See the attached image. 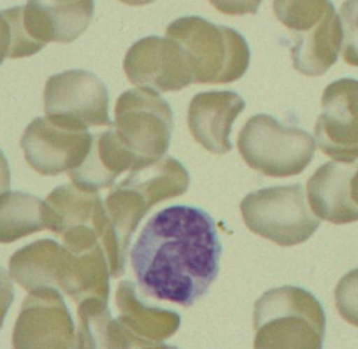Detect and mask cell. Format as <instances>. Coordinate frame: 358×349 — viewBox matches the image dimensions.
<instances>
[{
    "instance_id": "obj_28",
    "label": "cell",
    "mask_w": 358,
    "mask_h": 349,
    "mask_svg": "<svg viewBox=\"0 0 358 349\" xmlns=\"http://www.w3.org/2000/svg\"><path fill=\"white\" fill-rule=\"evenodd\" d=\"M351 195H352V199L358 207V168L355 176H353L352 180H351Z\"/></svg>"
},
{
    "instance_id": "obj_13",
    "label": "cell",
    "mask_w": 358,
    "mask_h": 349,
    "mask_svg": "<svg viewBox=\"0 0 358 349\" xmlns=\"http://www.w3.org/2000/svg\"><path fill=\"white\" fill-rule=\"evenodd\" d=\"M94 0H29L21 6V27L27 39L41 50L50 42L71 43L90 27Z\"/></svg>"
},
{
    "instance_id": "obj_22",
    "label": "cell",
    "mask_w": 358,
    "mask_h": 349,
    "mask_svg": "<svg viewBox=\"0 0 358 349\" xmlns=\"http://www.w3.org/2000/svg\"><path fill=\"white\" fill-rule=\"evenodd\" d=\"M336 308L346 322L358 327V269L345 275L336 285Z\"/></svg>"
},
{
    "instance_id": "obj_10",
    "label": "cell",
    "mask_w": 358,
    "mask_h": 349,
    "mask_svg": "<svg viewBox=\"0 0 358 349\" xmlns=\"http://www.w3.org/2000/svg\"><path fill=\"white\" fill-rule=\"evenodd\" d=\"M17 349L77 348L75 325L60 292L44 287L29 292L13 333Z\"/></svg>"
},
{
    "instance_id": "obj_27",
    "label": "cell",
    "mask_w": 358,
    "mask_h": 349,
    "mask_svg": "<svg viewBox=\"0 0 358 349\" xmlns=\"http://www.w3.org/2000/svg\"><path fill=\"white\" fill-rule=\"evenodd\" d=\"M10 170L3 152L0 150V194L10 190Z\"/></svg>"
},
{
    "instance_id": "obj_25",
    "label": "cell",
    "mask_w": 358,
    "mask_h": 349,
    "mask_svg": "<svg viewBox=\"0 0 358 349\" xmlns=\"http://www.w3.org/2000/svg\"><path fill=\"white\" fill-rule=\"evenodd\" d=\"M14 301V287L6 270L0 266V329Z\"/></svg>"
},
{
    "instance_id": "obj_2",
    "label": "cell",
    "mask_w": 358,
    "mask_h": 349,
    "mask_svg": "<svg viewBox=\"0 0 358 349\" xmlns=\"http://www.w3.org/2000/svg\"><path fill=\"white\" fill-rule=\"evenodd\" d=\"M166 37L185 52L193 83H231L241 79L250 66V46L243 36L202 17L176 19L167 27Z\"/></svg>"
},
{
    "instance_id": "obj_26",
    "label": "cell",
    "mask_w": 358,
    "mask_h": 349,
    "mask_svg": "<svg viewBox=\"0 0 358 349\" xmlns=\"http://www.w3.org/2000/svg\"><path fill=\"white\" fill-rule=\"evenodd\" d=\"M10 46H12V29H10L8 17L4 14L3 10H1L0 12V65L10 55Z\"/></svg>"
},
{
    "instance_id": "obj_18",
    "label": "cell",
    "mask_w": 358,
    "mask_h": 349,
    "mask_svg": "<svg viewBox=\"0 0 358 349\" xmlns=\"http://www.w3.org/2000/svg\"><path fill=\"white\" fill-rule=\"evenodd\" d=\"M343 43L342 23L334 3L313 29L296 34L292 46V64L309 77H320L338 62Z\"/></svg>"
},
{
    "instance_id": "obj_8",
    "label": "cell",
    "mask_w": 358,
    "mask_h": 349,
    "mask_svg": "<svg viewBox=\"0 0 358 349\" xmlns=\"http://www.w3.org/2000/svg\"><path fill=\"white\" fill-rule=\"evenodd\" d=\"M46 117L78 127L110 126L109 94L94 73L69 69L52 76L44 88Z\"/></svg>"
},
{
    "instance_id": "obj_7",
    "label": "cell",
    "mask_w": 358,
    "mask_h": 349,
    "mask_svg": "<svg viewBox=\"0 0 358 349\" xmlns=\"http://www.w3.org/2000/svg\"><path fill=\"white\" fill-rule=\"evenodd\" d=\"M45 229L60 235L63 245L73 253L99 247L108 229L106 210L98 192L75 184L55 189L44 201Z\"/></svg>"
},
{
    "instance_id": "obj_23",
    "label": "cell",
    "mask_w": 358,
    "mask_h": 349,
    "mask_svg": "<svg viewBox=\"0 0 358 349\" xmlns=\"http://www.w3.org/2000/svg\"><path fill=\"white\" fill-rule=\"evenodd\" d=\"M343 31V58L358 67V0H346L341 8Z\"/></svg>"
},
{
    "instance_id": "obj_6",
    "label": "cell",
    "mask_w": 358,
    "mask_h": 349,
    "mask_svg": "<svg viewBox=\"0 0 358 349\" xmlns=\"http://www.w3.org/2000/svg\"><path fill=\"white\" fill-rule=\"evenodd\" d=\"M173 125L171 106L157 90L136 88L117 99L113 128L140 166L153 163L167 152Z\"/></svg>"
},
{
    "instance_id": "obj_21",
    "label": "cell",
    "mask_w": 358,
    "mask_h": 349,
    "mask_svg": "<svg viewBox=\"0 0 358 349\" xmlns=\"http://www.w3.org/2000/svg\"><path fill=\"white\" fill-rule=\"evenodd\" d=\"M330 4V0H273V13L294 34L302 33L323 19Z\"/></svg>"
},
{
    "instance_id": "obj_3",
    "label": "cell",
    "mask_w": 358,
    "mask_h": 349,
    "mask_svg": "<svg viewBox=\"0 0 358 349\" xmlns=\"http://www.w3.org/2000/svg\"><path fill=\"white\" fill-rule=\"evenodd\" d=\"M256 348L321 349L326 316L306 290L285 285L266 292L255 304Z\"/></svg>"
},
{
    "instance_id": "obj_17",
    "label": "cell",
    "mask_w": 358,
    "mask_h": 349,
    "mask_svg": "<svg viewBox=\"0 0 358 349\" xmlns=\"http://www.w3.org/2000/svg\"><path fill=\"white\" fill-rule=\"evenodd\" d=\"M138 166V157L122 144L113 125L106 131L92 134L87 155L81 165L69 174L80 189L98 192L111 186L120 174Z\"/></svg>"
},
{
    "instance_id": "obj_11",
    "label": "cell",
    "mask_w": 358,
    "mask_h": 349,
    "mask_svg": "<svg viewBox=\"0 0 358 349\" xmlns=\"http://www.w3.org/2000/svg\"><path fill=\"white\" fill-rule=\"evenodd\" d=\"M323 113L315 124L317 145L336 162L358 159V80L343 78L330 83L322 98Z\"/></svg>"
},
{
    "instance_id": "obj_19",
    "label": "cell",
    "mask_w": 358,
    "mask_h": 349,
    "mask_svg": "<svg viewBox=\"0 0 358 349\" xmlns=\"http://www.w3.org/2000/svg\"><path fill=\"white\" fill-rule=\"evenodd\" d=\"M119 322L141 348H155L178 331L180 316L176 312L151 308L141 301L131 281L120 283L117 293Z\"/></svg>"
},
{
    "instance_id": "obj_14",
    "label": "cell",
    "mask_w": 358,
    "mask_h": 349,
    "mask_svg": "<svg viewBox=\"0 0 358 349\" xmlns=\"http://www.w3.org/2000/svg\"><path fill=\"white\" fill-rule=\"evenodd\" d=\"M76 255L50 238L21 248L10 257V277L27 292L44 287L66 291L73 276Z\"/></svg>"
},
{
    "instance_id": "obj_15",
    "label": "cell",
    "mask_w": 358,
    "mask_h": 349,
    "mask_svg": "<svg viewBox=\"0 0 358 349\" xmlns=\"http://www.w3.org/2000/svg\"><path fill=\"white\" fill-rule=\"evenodd\" d=\"M245 108L240 94L229 90L199 92L194 96L187 111L189 131L204 149L224 155L231 150L229 136L238 115Z\"/></svg>"
},
{
    "instance_id": "obj_5",
    "label": "cell",
    "mask_w": 358,
    "mask_h": 349,
    "mask_svg": "<svg viewBox=\"0 0 358 349\" xmlns=\"http://www.w3.org/2000/svg\"><path fill=\"white\" fill-rule=\"evenodd\" d=\"M246 227L281 247L308 241L321 226L305 201L300 184L260 189L244 197L240 205Z\"/></svg>"
},
{
    "instance_id": "obj_24",
    "label": "cell",
    "mask_w": 358,
    "mask_h": 349,
    "mask_svg": "<svg viewBox=\"0 0 358 349\" xmlns=\"http://www.w3.org/2000/svg\"><path fill=\"white\" fill-rule=\"evenodd\" d=\"M218 12L229 16L256 15L262 0H210Z\"/></svg>"
},
{
    "instance_id": "obj_9",
    "label": "cell",
    "mask_w": 358,
    "mask_h": 349,
    "mask_svg": "<svg viewBox=\"0 0 358 349\" xmlns=\"http://www.w3.org/2000/svg\"><path fill=\"white\" fill-rule=\"evenodd\" d=\"M92 142L88 129L45 117L31 122L20 145L27 164L35 171L55 176L79 167Z\"/></svg>"
},
{
    "instance_id": "obj_20",
    "label": "cell",
    "mask_w": 358,
    "mask_h": 349,
    "mask_svg": "<svg viewBox=\"0 0 358 349\" xmlns=\"http://www.w3.org/2000/svg\"><path fill=\"white\" fill-rule=\"evenodd\" d=\"M45 229L44 201L20 191L0 194V243H12Z\"/></svg>"
},
{
    "instance_id": "obj_1",
    "label": "cell",
    "mask_w": 358,
    "mask_h": 349,
    "mask_svg": "<svg viewBox=\"0 0 358 349\" xmlns=\"http://www.w3.org/2000/svg\"><path fill=\"white\" fill-rule=\"evenodd\" d=\"M221 254L212 216L193 206L173 205L147 222L130 262L145 295L191 308L216 280Z\"/></svg>"
},
{
    "instance_id": "obj_4",
    "label": "cell",
    "mask_w": 358,
    "mask_h": 349,
    "mask_svg": "<svg viewBox=\"0 0 358 349\" xmlns=\"http://www.w3.org/2000/svg\"><path fill=\"white\" fill-rule=\"evenodd\" d=\"M237 146L252 169L271 178L302 173L313 162L317 149L315 138L308 132L284 126L266 113H259L246 122Z\"/></svg>"
},
{
    "instance_id": "obj_30",
    "label": "cell",
    "mask_w": 358,
    "mask_h": 349,
    "mask_svg": "<svg viewBox=\"0 0 358 349\" xmlns=\"http://www.w3.org/2000/svg\"><path fill=\"white\" fill-rule=\"evenodd\" d=\"M52 1H64V0H52Z\"/></svg>"
},
{
    "instance_id": "obj_29",
    "label": "cell",
    "mask_w": 358,
    "mask_h": 349,
    "mask_svg": "<svg viewBox=\"0 0 358 349\" xmlns=\"http://www.w3.org/2000/svg\"><path fill=\"white\" fill-rule=\"evenodd\" d=\"M120 1L123 2V3L128 4V6H140L152 3L155 0H120Z\"/></svg>"
},
{
    "instance_id": "obj_16",
    "label": "cell",
    "mask_w": 358,
    "mask_h": 349,
    "mask_svg": "<svg viewBox=\"0 0 358 349\" xmlns=\"http://www.w3.org/2000/svg\"><path fill=\"white\" fill-rule=\"evenodd\" d=\"M358 164L328 162L317 168L307 184L309 205L315 216L334 225L358 220V207L351 195V180Z\"/></svg>"
},
{
    "instance_id": "obj_12",
    "label": "cell",
    "mask_w": 358,
    "mask_h": 349,
    "mask_svg": "<svg viewBox=\"0 0 358 349\" xmlns=\"http://www.w3.org/2000/svg\"><path fill=\"white\" fill-rule=\"evenodd\" d=\"M124 71L134 85L157 92H178L193 83L185 52L170 38L149 36L128 50Z\"/></svg>"
}]
</instances>
